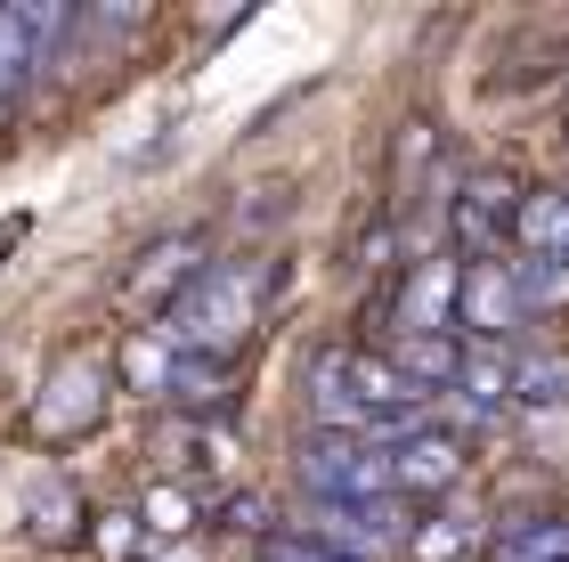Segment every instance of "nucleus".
<instances>
[{"label":"nucleus","mask_w":569,"mask_h":562,"mask_svg":"<svg viewBox=\"0 0 569 562\" xmlns=\"http://www.w3.org/2000/svg\"><path fill=\"white\" fill-rule=\"evenodd\" d=\"M512 416H569V343L561 335H537L521 343V359H512Z\"/></svg>","instance_id":"obj_15"},{"label":"nucleus","mask_w":569,"mask_h":562,"mask_svg":"<svg viewBox=\"0 0 569 562\" xmlns=\"http://www.w3.org/2000/svg\"><path fill=\"white\" fill-rule=\"evenodd\" d=\"M512 359H521V351H505V343H463L456 392L439 400V416L463 424L472 441H480V432H497V424H512Z\"/></svg>","instance_id":"obj_10"},{"label":"nucleus","mask_w":569,"mask_h":562,"mask_svg":"<svg viewBox=\"0 0 569 562\" xmlns=\"http://www.w3.org/2000/svg\"><path fill=\"white\" fill-rule=\"evenodd\" d=\"M488 530H497V514H488L480 497L416 505V530H407V554L399 562H472V554H488Z\"/></svg>","instance_id":"obj_12"},{"label":"nucleus","mask_w":569,"mask_h":562,"mask_svg":"<svg viewBox=\"0 0 569 562\" xmlns=\"http://www.w3.org/2000/svg\"><path fill=\"white\" fill-rule=\"evenodd\" d=\"M98 562H154V539H147V522H139V497H122V505H98L90 514V539H82Z\"/></svg>","instance_id":"obj_21"},{"label":"nucleus","mask_w":569,"mask_h":562,"mask_svg":"<svg viewBox=\"0 0 569 562\" xmlns=\"http://www.w3.org/2000/svg\"><path fill=\"white\" fill-rule=\"evenodd\" d=\"M154 562H203V546H171V554H154Z\"/></svg>","instance_id":"obj_22"},{"label":"nucleus","mask_w":569,"mask_h":562,"mask_svg":"<svg viewBox=\"0 0 569 562\" xmlns=\"http://www.w3.org/2000/svg\"><path fill=\"white\" fill-rule=\"evenodd\" d=\"M382 351H391V367L407 375V392L439 416V400L456 392V367H463V335H407V343H382Z\"/></svg>","instance_id":"obj_17"},{"label":"nucleus","mask_w":569,"mask_h":562,"mask_svg":"<svg viewBox=\"0 0 569 562\" xmlns=\"http://www.w3.org/2000/svg\"><path fill=\"white\" fill-rule=\"evenodd\" d=\"M456 335H463V343H505V351L537 343V318H529V302H521V277H512V253H505V262H463V294H456Z\"/></svg>","instance_id":"obj_9"},{"label":"nucleus","mask_w":569,"mask_h":562,"mask_svg":"<svg viewBox=\"0 0 569 562\" xmlns=\"http://www.w3.org/2000/svg\"><path fill=\"white\" fill-rule=\"evenodd\" d=\"M220 262V237L203 220H179V228H154V237L122 262L114 277V310L131 318V326H163L179 302L196 294V277Z\"/></svg>","instance_id":"obj_5"},{"label":"nucleus","mask_w":569,"mask_h":562,"mask_svg":"<svg viewBox=\"0 0 569 562\" xmlns=\"http://www.w3.org/2000/svg\"><path fill=\"white\" fill-rule=\"evenodd\" d=\"M512 277H521V302H529L537 335L569 343V262H529V253H512Z\"/></svg>","instance_id":"obj_20"},{"label":"nucleus","mask_w":569,"mask_h":562,"mask_svg":"<svg viewBox=\"0 0 569 562\" xmlns=\"http://www.w3.org/2000/svg\"><path fill=\"white\" fill-rule=\"evenodd\" d=\"M203 514H212V497H203V490H188V481H163V473H154L147 490H139V522H147L154 554L196 546V539H203Z\"/></svg>","instance_id":"obj_16"},{"label":"nucleus","mask_w":569,"mask_h":562,"mask_svg":"<svg viewBox=\"0 0 569 562\" xmlns=\"http://www.w3.org/2000/svg\"><path fill=\"white\" fill-rule=\"evenodd\" d=\"M284 490L301 505H382L391 490V441H367V432H293V456H284Z\"/></svg>","instance_id":"obj_4"},{"label":"nucleus","mask_w":569,"mask_h":562,"mask_svg":"<svg viewBox=\"0 0 569 562\" xmlns=\"http://www.w3.org/2000/svg\"><path fill=\"white\" fill-rule=\"evenodd\" d=\"M512 253H529V262H569V180H529Z\"/></svg>","instance_id":"obj_19"},{"label":"nucleus","mask_w":569,"mask_h":562,"mask_svg":"<svg viewBox=\"0 0 569 562\" xmlns=\"http://www.w3.org/2000/svg\"><path fill=\"white\" fill-rule=\"evenodd\" d=\"M480 562H569V505H553V497L505 505Z\"/></svg>","instance_id":"obj_14"},{"label":"nucleus","mask_w":569,"mask_h":562,"mask_svg":"<svg viewBox=\"0 0 569 562\" xmlns=\"http://www.w3.org/2000/svg\"><path fill=\"white\" fill-rule=\"evenodd\" d=\"M561 147H569V122H561Z\"/></svg>","instance_id":"obj_23"},{"label":"nucleus","mask_w":569,"mask_h":562,"mask_svg":"<svg viewBox=\"0 0 569 562\" xmlns=\"http://www.w3.org/2000/svg\"><path fill=\"white\" fill-rule=\"evenodd\" d=\"M301 424L309 432H367V441H399L407 424H423L431 407L407 392V375L391 367V351L367 335H309L293 359Z\"/></svg>","instance_id":"obj_1"},{"label":"nucleus","mask_w":569,"mask_h":562,"mask_svg":"<svg viewBox=\"0 0 569 562\" xmlns=\"http://www.w3.org/2000/svg\"><path fill=\"white\" fill-rule=\"evenodd\" d=\"M284 302V253L269 245H244V253H220L212 269L196 277V294L163 318L179 351H203V359H244L261 343V326L277 318Z\"/></svg>","instance_id":"obj_2"},{"label":"nucleus","mask_w":569,"mask_h":562,"mask_svg":"<svg viewBox=\"0 0 569 562\" xmlns=\"http://www.w3.org/2000/svg\"><path fill=\"white\" fill-rule=\"evenodd\" d=\"M472 432L448 424V416H423L407 424L391 441V490L407 505H439V497H463V481H472Z\"/></svg>","instance_id":"obj_8"},{"label":"nucleus","mask_w":569,"mask_h":562,"mask_svg":"<svg viewBox=\"0 0 569 562\" xmlns=\"http://www.w3.org/2000/svg\"><path fill=\"white\" fill-rule=\"evenodd\" d=\"M114 400H122V383H114V359H107V351H58V359L41 367L33 400H24L17 432H24L41 456H66V448H82V441L107 432Z\"/></svg>","instance_id":"obj_3"},{"label":"nucleus","mask_w":569,"mask_h":562,"mask_svg":"<svg viewBox=\"0 0 569 562\" xmlns=\"http://www.w3.org/2000/svg\"><path fill=\"white\" fill-rule=\"evenodd\" d=\"M90 514H98V505L82 497V481H73L66 465L24 473L17 522H24V539H33V546H82V539H90Z\"/></svg>","instance_id":"obj_11"},{"label":"nucleus","mask_w":569,"mask_h":562,"mask_svg":"<svg viewBox=\"0 0 569 562\" xmlns=\"http://www.w3.org/2000/svg\"><path fill=\"white\" fill-rule=\"evenodd\" d=\"M456 294H463V253H448V245L416 253V262H407L391 286H382V302H375V318H382V335H375V343L456 335Z\"/></svg>","instance_id":"obj_7"},{"label":"nucleus","mask_w":569,"mask_h":562,"mask_svg":"<svg viewBox=\"0 0 569 562\" xmlns=\"http://www.w3.org/2000/svg\"><path fill=\"white\" fill-rule=\"evenodd\" d=\"M203 530H212L220 546H269L277 530H284V514H277V497L261 490V481H237V490H220L212 497V514H203Z\"/></svg>","instance_id":"obj_18"},{"label":"nucleus","mask_w":569,"mask_h":562,"mask_svg":"<svg viewBox=\"0 0 569 562\" xmlns=\"http://www.w3.org/2000/svg\"><path fill=\"white\" fill-rule=\"evenodd\" d=\"M107 359H114V383H122L131 400L171 407V383H179V367H188V351L171 343V326H122Z\"/></svg>","instance_id":"obj_13"},{"label":"nucleus","mask_w":569,"mask_h":562,"mask_svg":"<svg viewBox=\"0 0 569 562\" xmlns=\"http://www.w3.org/2000/svg\"><path fill=\"white\" fill-rule=\"evenodd\" d=\"M521 196H529V180L512 164L472 156L456 171V188H448V213H439L448 253H463V262H505L512 237H521Z\"/></svg>","instance_id":"obj_6"}]
</instances>
